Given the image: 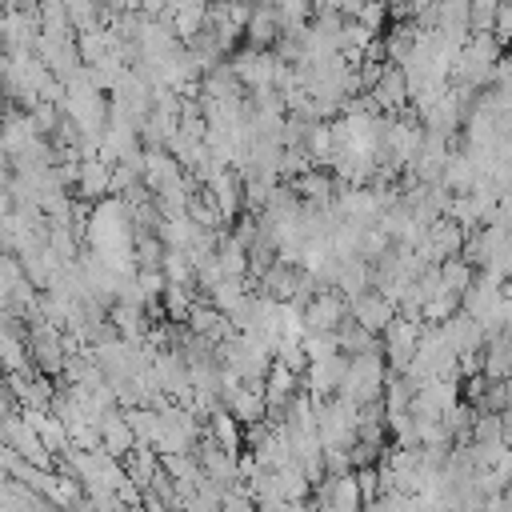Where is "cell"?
Wrapping results in <instances>:
<instances>
[{"label":"cell","mask_w":512,"mask_h":512,"mask_svg":"<svg viewBox=\"0 0 512 512\" xmlns=\"http://www.w3.org/2000/svg\"><path fill=\"white\" fill-rule=\"evenodd\" d=\"M300 320H304V336H308V332H336V328L348 320V300H344L336 288H320V292L300 308Z\"/></svg>","instance_id":"cell-1"},{"label":"cell","mask_w":512,"mask_h":512,"mask_svg":"<svg viewBox=\"0 0 512 512\" xmlns=\"http://www.w3.org/2000/svg\"><path fill=\"white\" fill-rule=\"evenodd\" d=\"M348 320L356 328L372 332V336H384V328L396 320V304L388 296H380L376 288H368V292H360V296L348 300Z\"/></svg>","instance_id":"cell-2"},{"label":"cell","mask_w":512,"mask_h":512,"mask_svg":"<svg viewBox=\"0 0 512 512\" xmlns=\"http://www.w3.org/2000/svg\"><path fill=\"white\" fill-rule=\"evenodd\" d=\"M276 52H256V48H244L232 56V72L236 80L244 84V92H260V88H272V76H276Z\"/></svg>","instance_id":"cell-3"},{"label":"cell","mask_w":512,"mask_h":512,"mask_svg":"<svg viewBox=\"0 0 512 512\" xmlns=\"http://www.w3.org/2000/svg\"><path fill=\"white\" fill-rule=\"evenodd\" d=\"M344 368H348V356L312 360L308 372L300 376V380H304V392H308L312 400H328V396H336V388H340V380H344Z\"/></svg>","instance_id":"cell-4"},{"label":"cell","mask_w":512,"mask_h":512,"mask_svg":"<svg viewBox=\"0 0 512 512\" xmlns=\"http://www.w3.org/2000/svg\"><path fill=\"white\" fill-rule=\"evenodd\" d=\"M224 412L236 420V424H260L268 416V404H264V384H240L224 396Z\"/></svg>","instance_id":"cell-5"},{"label":"cell","mask_w":512,"mask_h":512,"mask_svg":"<svg viewBox=\"0 0 512 512\" xmlns=\"http://www.w3.org/2000/svg\"><path fill=\"white\" fill-rule=\"evenodd\" d=\"M480 376L492 380V384H504V380L512 376V336H508V332L484 336V348H480Z\"/></svg>","instance_id":"cell-6"},{"label":"cell","mask_w":512,"mask_h":512,"mask_svg":"<svg viewBox=\"0 0 512 512\" xmlns=\"http://www.w3.org/2000/svg\"><path fill=\"white\" fill-rule=\"evenodd\" d=\"M96 440H100V452H108L112 460H124L132 448H136V440H132V428L124 424V412H104L96 424Z\"/></svg>","instance_id":"cell-7"},{"label":"cell","mask_w":512,"mask_h":512,"mask_svg":"<svg viewBox=\"0 0 512 512\" xmlns=\"http://www.w3.org/2000/svg\"><path fill=\"white\" fill-rule=\"evenodd\" d=\"M368 96H372V104H376L380 116H396V112H404V108H408V80H404V72L388 64L384 76L376 80V88H372Z\"/></svg>","instance_id":"cell-8"},{"label":"cell","mask_w":512,"mask_h":512,"mask_svg":"<svg viewBox=\"0 0 512 512\" xmlns=\"http://www.w3.org/2000/svg\"><path fill=\"white\" fill-rule=\"evenodd\" d=\"M76 192L84 200H108V192H112V164H104L100 156L96 160H80L76 164Z\"/></svg>","instance_id":"cell-9"},{"label":"cell","mask_w":512,"mask_h":512,"mask_svg":"<svg viewBox=\"0 0 512 512\" xmlns=\"http://www.w3.org/2000/svg\"><path fill=\"white\" fill-rule=\"evenodd\" d=\"M440 332H444V340L452 344L456 356H464V352H480V348H484V328H480L476 320H468L464 312H456L448 324H440Z\"/></svg>","instance_id":"cell-10"},{"label":"cell","mask_w":512,"mask_h":512,"mask_svg":"<svg viewBox=\"0 0 512 512\" xmlns=\"http://www.w3.org/2000/svg\"><path fill=\"white\" fill-rule=\"evenodd\" d=\"M436 272H440V288H444L448 296H456V300H460V296H464V292L476 284V276H480V272H476V268H472L464 256H452V260L436 264Z\"/></svg>","instance_id":"cell-11"},{"label":"cell","mask_w":512,"mask_h":512,"mask_svg":"<svg viewBox=\"0 0 512 512\" xmlns=\"http://www.w3.org/2000/svg\"><path fill=\"white\" fill-rule=\"evenodd\" d=\"M244 36H248V44H252L256 52H272V44L280 40V28H276L272 8H252L248 24H244Z\"/></svg>","instance_id":"cell-12"},{"label":"cell","mask_w":512,"mask_h":512,"mask_svg":"<svg viewBox=\"0 0 512 512\" xmlns=\"http://www.w3.org/2000/svg\"><path fill=\"white\" fill-rule=\"evenodd\" d=\"M208 436H212L224 452H232V456H240V452H244V448H240V444H244V432H240V424H236L224 408H216V412L208 416Z\"/></svg>","instance_id":"cell-13"},{"label":"cell","mask_w":512,"mask_h":512,"mask_svg":"<svg viewBox=\"0 0 512 512\" xmlns=\"http://www.w3.org/2000/svg\"><path fill=\"white\" fill-rule=\"evenodd\" d=\"M124 424L132 428V440L144 444V448H152L160 440V412L156 408H128L124 412Z\"/></svg>","instance_id":"cell-14"},{"label":"cell","mask_w":512,"mask_h":512,"mask_svg":"<svg viewBox=\"0 0 512 512\" xmlns=\"http://www.w3.org/2000/svg\"><path fill=\"white\" fill-rule=\"evenodd\" d=\"M32 364H28V348L20 344V336H12V332H0V372H28Z\"/></svg>","instance_id":"cell-15"},{"label":"cell","mask_w":512,"mask_h":512,"mask_svg":"<svg viewBox=\"0 0 512 512\" xmlns=\"http://www.w3.org/2000/svg\"><path fill=\"white\" fill-rule=\"evenodd\" d=\"M300 348H304L308 364H312V360H328V356H340L336 332H308V336H300Z\"/></svg>","instance_id":"cell-16"},{"label":"cell","mask_w":512,"mask_h":512,"mask_svg":"<svg viewBox=\"0 0 512 512\" xmlns=\"http://www.w3.org/2000/svg\"><path fill=\"white\" fill-rule=\"evenodd\" d=\"M160 272H164V280H168V284H196V276H192V264H188V256H184V252H172V248H164Z\"/></svg>","instance_id":"cell-17"}]
</instances>
